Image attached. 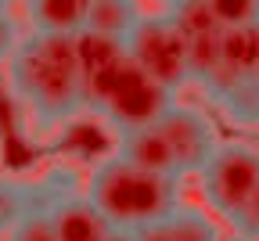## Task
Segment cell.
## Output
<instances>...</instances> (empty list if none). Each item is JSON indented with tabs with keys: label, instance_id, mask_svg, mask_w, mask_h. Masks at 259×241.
<instances>
[{
	"label": "cell",
	"instance_id": "obj_1",
	"mask_svg": "<svg viewBox=\"0 0 259 241\" xmlns=\"http://www.w3.org/2000/svg\"><path fill=\"white\" fill-rule=\"evenodd\" d=\"M4 72L11 97L36 133H54L83 112L72 36L29 29L4 61Z\"/></svg>",
	"mask_w": 259,
	"mask_h": 241
},
{
	"label": "cell",
	"instance_id": "obj_2",
	"mask_svg": "<svg viewBox=\"0 0 259 241\" xmlns=\"http://www.w3.org/2000/svg\"><path fill=\"white\" fill-rule=\"evenodd\" d=\"M83 191L115 230H137L177 209L180 177L151 173L112 151L90 169Z\"/></svg>",
	"mask_w": 259,
	"mask_h": 241
},
{
	"label": "cell",
	"instance_id": "obj_3",
	"mask_svg": "<svg viewBox=\"0 0 259 241\" xmlns=\"http://www.w3.org/2000/svg\"><path fill=\"white\" fill-rule=\"evenodd\" d=\"M122 47L130 54V61L141 65L151 79H158L166 90H184L191 83V68H187V47L177 22L169 18V11H141V18L134 22V29L122 36Z\"/></svg>",
	"mask_w": 259,
	"mask_h": 241
},
{
	"label": "cell",
	"instance_id": "obj_4",
	"mask_svg": "<svg viewBox=\"0 0 259 241\" xmlns=\"http://www.w3.org/2000/svg\"><path fill=\"white\" fill-rule=\"evenodd\" d=\"M194 177H198V191L205 205L220 220H227L259 187V144L220 141Z\"/></svg>",
	"mask_w": 259,
	"mask_h": 241
},
{
	"label": "cell",
	"instance_id": "obj_5",
	"mask_svg": "<svg viewBox=\"0 0 259 241\" xmlns=\"http://www.w3.org/2000/svg\"><path fill=\"white\" fill-rule=\"evenodd\" d=\"M173 97H177L173 90H166L158 79H151L144 68L134 65L130 54H126V61L119 65V72H115L112 87L105 90V97H101V105H97L94 115H101L105 126H112L119 133V130H134V126L155 123L169 108Z\"/></svg>",
	"mask_w": 259,
	"mask_h": 241
},
{
	"label": "cell",
	"instance_id": "obj_6",
	"mask_svg": "<svg viewBox=\"0 0 259 241\" xmlns=\"http://www.w3.org/2000/svg\"><path fill=\"white\" fill-rule=\"evenodd\" d=\"M155 126L162 130L166 144L177 158V169L180 177H194L202 169V162L212 155V148L220 144V133H216V123L194 105H184V101H169V108L155 119Z\"/></svg>",
	"mask_w": 259,
	"mask_h": 241
},
{
	"label": "cell",
	"instance_id": "obj_7",
	"mask_svg": "<svg viewBox=\"0 0 259 241\" xmlns=\"http://www.w3.org/2000/svg\"><path fill=\"white\" fill-rule=\"evenodd\" d=\"M72 51H76V76H79V97H83V112H97L105 90L112 87L119 65L126 61V47L115 36L94 29H79L72 36Z\"/></svg>",
	"mask_w": 259,
	"mask_h": 241
},
{
	"label": "cell",
	"instance_id": "obj_8",
	"mask_svg": "<svg viewBox=\"0 0 259 241\" xmlns=\"http://www.w3.org/2000/svg\"><path fill=\"white\" fill-rule=\"evenodd\" d=\"M169 18L177 22L184 47H187V68H191V83H205V76L212 72V65L220 58V44H223V25L216 22V15L209 11L205 0H173Z\"/></svg>",
	"mask_w": 259,
	"mask_h": 241
},
{
	"label": "cell",
	"instance_id": "obj_9",
	"mask_svg": "<svg viewBox=\"0 0 259 241\" xmlns=\"http://www.w3.org/2000/svg\"><path fill=\"white\" fill-rule=\"evenodd\" d=\"M241 79H259V18L223 29L220 58L212 65V72L205 76L202 90L209 101H216L231 83H241Z\"/></svg>",
	"mask_w": 259,
	"mask_h": 241
},
{
	"label": "cell",
	"instance_id": "obj_10",
	"mask_svg": "<svg viewBox=\"0 0 259 241\" xmlns=\"http://www.w3.org/2000/svg\"><path fill=\"white\" fill-rule=\"evenodd\" d=\"M44 209L58 241H105L112 234V223L97 213V205L87 198L79 184L58 191Z\"/></svg>",
	"mask_w": 259,
	"mask_h": 241
},
{
	"label": "cell",
	"instance_id": "obj_11",
	"mask_svg": "<svg viewBox=\"0 0 259 241\" xmlns=\"http://www.w3.org/2000/svg\"><path fill=\"white\" fill-rule=\"evenodd\" d=\"M115 155H122L126 162H134L141 169H151V173H162V177H180L177 169V158L166 144V137L155 123L148 126H134V130H119L115 133ZM184 180V177H180Z\"/></svg>",
	"mask_w": 259,
	"mask_h": 241
},
{
	"label": "cell",
	"instance_id": "obj_12",
	"mask_svg": "<svg viewBox=\"0 0 259 241\" xmlns=\"http://www.w3.org/2000/svg\"><path fill=\"white\" fill-rule=\"evenodd\" d=\"M87 8L90 0H22L29 29L61 32V36H76L87 25Z\"/></svg>",
	"mask_w": 259,
	"mask_h": 241
},
{
	"label": "cell",
	"instance_id": "obj_13",
	"mask_svg": "<svg viewBox=\"0 0 259 241\" xmlns=\"http://www.w3.org/2000/svg\"><path fill=\"white\" fill-rule=\"evenodd\" d=\"M141 11H144L141 0H90L83 29H94V32L122 40L126 32L134 29V22L141 18Z\"/></svg>",
	"mask_w": 259,
	"mask_h": 241
},
{
	"label": "cell",
	"instance_id": "obj_14",
	"mask_svg": "<svg viewBox=\"0 0 259 241\" xmlns=\"http://www.w3.org/2000/svg\"><path fill=\"white\" fill-rule=\"evenodd\" d=\"M216 105L223 108V115L234 126H259V79L231 83L216 97Z\"/></svg>",
	"mask_w": 259,
	"mask_h": 241
},
{
	"label": "cell",
	"instance_id": "obj_15",
	"mask_svg": "<svg viewBox=\"0 0 259 241\" xmlns=\"http://www.w3.org/2000/svg\"><path fill=\"white\" fill-rule=\"evenodd\" d=\"M169 230L177 234V241H223L220 223L205 213V209H194V205H180L166 216Z\"/></svg>",
	"mask_w": 259,
	"mask_h": 241
},
{
	"label": "cell",
	"instance_id": "obj_16",
	"mask_svg": "<svg viewBox=\"0 0 259 241\" xmlns=\"http://www.w3.org/2000/svg\"><path fill=\"white\" fill-rule=\"evenodd\" d=\"M0 241H58V237L51 230L47 209H44V205H32L29 213H22L4 234H0Z\"/></svg>",
	"mask_w": 259,
	"mask_h": 241
},
{
	"label": "cell",
	"instance_id": "obj_17",
	"mask_svg": "<svg viewBox=\"0 0 259 241\" xmlns=\"http://www.w3.org/2000/svg\"><path fill=\"white\" fill-rule=\"evenodd\" d=\"M223 223H227V234H231L234 241H259V187Z\"/></svg>",
	"mask_w": 259,
	"mask_h": 241
},
{
	"label": "cell",
	"instance_id": "obj_18",
	"mask_svg": "<svg viewBox=\"0 0 259 241\" xmlns=\"http://www.w3.org/2000/svg\"><path fill=\"white\" fill-rule=\"evenodd\" d=\"M205 4H209V11L216 15V22L223 29L245 25V22L259 18V0H205Z\"/></svg>",
	"mask_w": 259,
	"mask_h": 241
},
{
	"label": "cell",
	"instance_id": "obj_19",
	"mask_svg": "<svg viewBox=\"0 0 259 241\" xmlns=\"http://www.w3.org/2000/svg\"><path fill=\"white\" fill-rule=\"evenodd\" d=\"M18 18L11 11V0H0V68H4V61L11 58L15 44H18Z\"/></svg>",
	"mask_w": 259,
	"mask_h": 241
},
{
	"label": "cell",
	"instance_id": "obj_20",
	"mask_svg": "<svg viewBox=\"0 0 259 241\" xmlns=\"http://www.w3.org/2000/svg\"><path fill=\"white\" fill-rule=\"evenodd\" d=\"M134 241H177V234L169 230L166 216H162V220H155V223H148V227H137V230H134Z\"/></svg>",
	"mask_w": 259,
	"mask_h": 241
},
{
	"label": "cell",
	"instance_id": "obj_21",
	"mask_svg": "<svg viewBox=\"0 0 259 241\" xmlns=\"http://www.w3.org/2000/svg\"><path fill=\"white\" fill-rule=\"evenodd\" d=\"M105 241H134V230H115V227H112V234H108Z\"/></svg>",
	"mask_w": 259,
	"mask_h": 241
},
{
	"label": "cell",
	"instance_id": "obj_22",
	"mask_svg": "<svg viewBox=\"0 0 259 241\" xmlns=\"http://www.w3.org/2000/svg\"><path fill=\"white\" fill-rule=\"evenodd\" d=\"M155 4H158V8H169V4H173V0H155Z\"/></svg>",
	"mask_w": 259,
	"mask_h": 241
}]
</instances>
